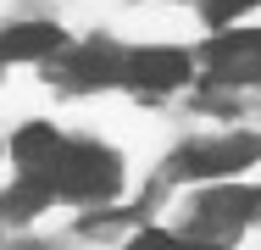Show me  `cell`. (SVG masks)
Here are the masks:
<instances>
[{"mask_svg":"<svg viewBox=\"0 0 261 250\" xmlns=\"http://www.w3.org/2000/svg\"><path fill=\"white\" fill-rule=\"evenodd\" d=\"M250 206H256V195H250V189H217V195H206V200H200V217H217V222H239Z\"/></svg>","mask_w":261,"mask_h":250,"instance_id":"9c48e42d","label":"cell"},{"mask_svg":"<svg viewBox=\"0 0 261 250\" xmlns=\"http://www.w3.org/2000/svg\"><path fill=\"white\" fill-rule=\"evenodd\" d=\"M128 250H189V245H178L172 234H139V239H134Z\"/></svg>","mask_w":261,"mask_h":250,"instance_id":"8fae6325","label":"cell"},{"mask_svg":"<svg viewBox=\"0 0 261 250\" xmlns=\"http://www.w3.org/2000/svg\"><path fill=\"white\" fill-rule=\"evenodd\" d=\"M117 178H122V167H117V156L100 150V145H67L61 161H56V189H61V195H78V200L111 195Z\"/></svg>","mask_w":261,"mask_h":250,"instance_id":"6da1fadb","label":"cell"},{"mask_svg":"<svg viewBox=\"0 0 261 250\" xmlns=\"http://www.w3.org/2000/svg\"><path fill=\"white\" fill-rule=\"evenodd\" d=\"M261 156V139H222V145H200L184 156V172L189 178H217V172H239Z\"/></svg>","mask_w":261,"mask_h":250,"instance_id":"3957f363","label":"cell"},{"mask_svg":"<svg viewBox=\"0 0 261 250\" xmlns=\"http://www.w3.org/2000/svg\"><path fill=\"white\" fill-rule=\"evenodd\" d=\"M61 139H56V128L45 122H28L17 139H11V156L22 161V172H56V161H61Z\"/></svg>","mask_w":261,"mask_h":250,"instance_id":"8992f818","label":"cell"},{"mask_svg":"<svg viewBox=\"0 0 261 250\" xmlns=\"http://www.w3.org/2000/svg\"><path fill=\"white\" fill-rule=\"evenodd\" d=\"M261 0H206V17L211 22H228V17H239V11H250Z\"/></svg>","mask_w":261,"mask_h":250,"instance_id":"30bf717a","label":"cell"},{"mask_svg":"<svg viewBox=\"0 0 261 250\" xmlns=\"http://www.w3.org/2000/svg\"><path fill=\"white\" fill-rule=\"evenodd\" d=\"M206 61H211V72H217L222 84H261V28L211 39Z\"/></svg>","mask_w":261,"mask_h":250,"instance_id":"7a4b0ae2","label":"cell"},{"mask_svg":"<svg viewBox=\"0 0 261 250\" xmlns=\"http://www.w3.org/2000/svg\"><path fill=\"white\" fill-rule=\"evenodd\" d=\"M56 45H61V28H50V22H17V28L0 34V61H39Z\"/></svg>","mask_w":261,"mask_h":250,"instance_id":"5b68a950","label":"cell"},{"mask_svg":"<svg viewBox=\"0 0 261 250\" xmlns=\"http://www.w3.org/2000/svg\"><path fill=\"white\" fill-rule=\"evenodd\" d=\"M128 78L145 84V89H178V84L189 78V61H184L178 50H139V56L128 61Z\"/></svg>","mask_w":261,"mask_h":250,"instance_id":"277c9868","label":"cell"},{"mask_svg":"<svg viewBox=\"0 0 261 250\" xmlns=\"http://www.w3.org/2000/svg\"><path fill=\"white\" fill-rule=\"evenodd\" d=\"M117 72H128V61L111 45H89V50L72 56V78H78V84H111Z\"/></svg>","mask_w":261,"mask_h":250,"instance_id":"ba28073f","label":"cell"},{"mask_svg":"<svg viewBox=\"0 0 261 250\" xmlns=\"http://www.w3.org/2000/svg\"><path fill=\"white\" fill-rule=\"evenodd\" d=\"M50 195H61V189H56V172H22V184L6 189L0 211H6V217H28V211H39Z\"/></svg>","mask_w":261,"mask_h":250,"instance_id":"52a82bcc","label":"cell"}]
</instances>
